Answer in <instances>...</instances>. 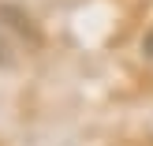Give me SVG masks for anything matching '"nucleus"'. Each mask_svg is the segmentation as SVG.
I'll return each mask as SVG.
<instances>
[{
	"instance_id": "1",
	"label": "nucleus",
	"mask_w": 153,
	"mask_h": 146,
	"mask_svg": "<svg viewBox=\"0 0 153 146\" xmlns=\"http://www.w3.org/2000/svg\"><path fill=\"white\" fill-rule=\"evenodd\" d=\"M0 60H4V49H0Z\"/></svg>"
}]
</instances>
